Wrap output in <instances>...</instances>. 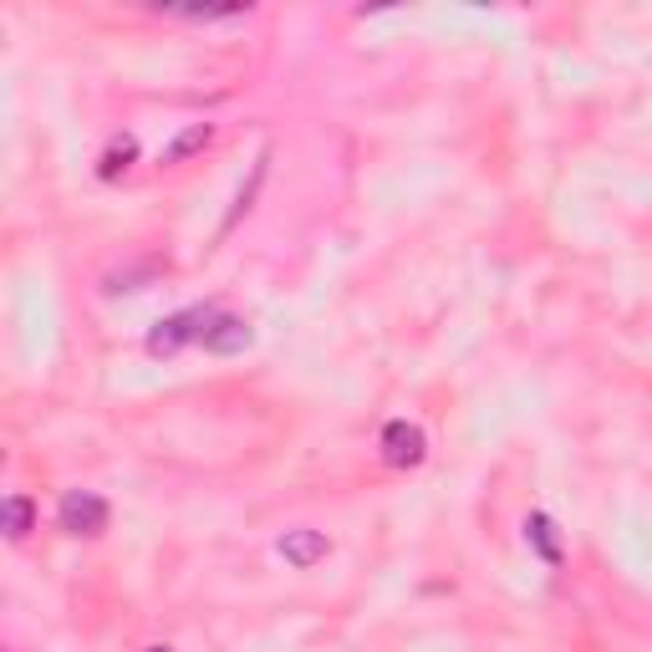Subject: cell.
<instances>
[{
	"label": "cell",
	"mask_w": 652,
	"mask_h": 652,
	"mask_svg": "<svg viewBox=\"0 0 652 652\" xmlns=\"http://www.w3.org/2000/svg\"><path fill=\"white\" fill-rule=\"evenodd\" d=\"M327 551H332V540L321 536V530H285L281 536V555L302 571H311L317 561H327Z\"/></svg>",
	"instance_id": "5"
},
{
	"label": "cell",
	"mask_w": 652,
	"mask_h": 652,
	"mask_svg": "<svg viewBox=\"0 0 652 652\" xmlns=\"http://www.w3.org/2000/svg\"><path fill=\"white\" fill-rule=\"evenodd\" d=\"M107 515H113L107 500L92 495V489H67V495H62V510H56L62 530H67V536H87V540L107 530Z\"/></svg>",
	"instance_id": "2"
},
{
	"label": "cell",
	"mask_w": 652,
	"mask_h": 652,
	"mask_svg": "<svg viewBox=\"0 0 652 652\" xmlns=\"http://www.w3.org/2000/svg\"><path fill=\"white\" fill-rule=\"evenodd\" d=\"M149 652H168V648H149Z\"/></svg>",
	"instance_id": "10"
},
{
	"label": "cell",
	"mask_w": 652,
	"mask_h": 652,
	"mask_svg": "<svg viewBox=\"0 0 652 652\" xmlns=\"http://www.w3.org/2000/svg\"><path fill=\"white\" fill-rule=\"evenodd\" d=\"M0 520H5V536L11 540H26L36 525V504L31 495H5V504H0Z\"/></svg>",
	"instance_id": "7"
},
{
	"label": "cell",
	"mask_w": 652,
	"mask_h": 652,
	"mask_svg": "<svg viewBox=\"0 0 652 652\" xmlns=\"http://www.w3.org/2000/svg\"><path fill=\"white\" fill-rule=\"evenodd\" d=\"M251 342H255V332L245 317H215L209 332H204V351H215V357H234V351H245Z\"/></svg>",
	"instance_id": "4"
},
{
	"label": "cell",
	"mask_w": 652,
	"mask_h": 652,
	"mask_svg": "<svg viewBox=\"0 0 652 652\" xmlns=\"http://www.w3.org/2000/svg\"><path fill=\"white\" fill-rule=\"evenodd\" d=\"M423 453H429V438H423L419 423H408V419H393L383 429V459L393 469H413L423 464Z\"/></svg>",
	"instance_id": "3"
},
{
	"label": "cell",
	"mask_w": 652,
	"mask_h": 652,
	"mask_svg": "<svg viewBox=\"0 0 652 652\" xmlns=\"http://www.w3.org/2000/svg\"><path fill=\"white\" fill-rule=\"evenodd\" d=\"M525 540L546 566H561V540H555V520L551 515H530L525 520Z\"/></svg>",
	"instance_id": "6"
},
{
	"label": "cell",
	"mask_w": 652,
	"mask_h": 652,
	"mask_svg": "<svg viewBox=\"0 0 652 652\" xmlns=\"http://www.w3.org/2000/svg\"><path fill=\"white\" fill-rule=\"evenodd\" d=\"M209 138H215V128L209 123H194V128H184V133L174 138L164 149V164H184L189 153H200V149H209Z\"/></svg>",
	"instance_id": "9"
},
{
	"label": "cell",
	"mask_w": 652,
	"mask_h": 652,
	"mask_svg": "<svg viewBox=\"0 0 652 652\" xmlns=\"http://www.w3.org/2000/svg\"><path fill=\"white\" fill-rule=\"evenodd\" d=\"M219 311H209V306H189V311H179V317L158 321L149 332V351L153 357H174L179 347H189V342H204V332H209V321H215Z\"/></svg>",
	"instance_id": "1"
},
{
	"label": "cell",
	"mask_w": 652,
	"mask_h": 652,
	"mask_svg": "<svg viewBox=\"0 0 652 652\" xmlns=\"http://www.w3.org/2000/svg\"><path fill=\"white\" fill-rule=\"evenodd\" d=\"M133 158H138V143H133V133H117L113 143L102 149V158H98V174H102V179H117V174H123V168L133 164Z\"/></svg>",
	"instance_id": "8"
}]
</instances>
